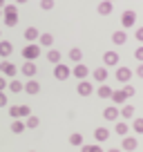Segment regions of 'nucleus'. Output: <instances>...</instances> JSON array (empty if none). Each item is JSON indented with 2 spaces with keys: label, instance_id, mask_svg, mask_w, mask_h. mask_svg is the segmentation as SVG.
Here are the masks:
<instances>
[{
  "label": "nucleus",
  "instance_id": "obj_25",
  "mask_svg": "<svg viewBox=\"0 0 143 152\" xmlns=\"http://www.w3.org/2000/svg\"><path fill=\"white\" fill-rule=\"evenodd\" d=\"M38 45L52 47V45H54V36H52V34H40V38H38Z\"/></svg>",
  "mask_w": 143,
  "mask_h": 152
},
{
  "label": "nucleus",
  "instance_id": "obj_8",
  "mask_svg": "<svg viewBox=\"0 0 143 152\" xmlns=\"http://www.w3.org/2000/svg\"><path fill=\"white\" fill-rule=\"evenodd\" d=\"M121 58H119V54L114 52V49H110V52H105L103 54V63H105V67H112V65H116Z\"/></svg>",
  "mask_w": 143,
  "mask_h": 152
},
{
  "label": "nucleus",
  "instance_id": "obj_20",
  "mask_svg": "<svg viewBox=\"0 0 143 152\" xmlns=\"http://www.w3.org/2000/svg\"><path fill=\"white\" fill-rule=\"evenodd\" d=\"M25 92H27V94H38L40 92V83L38 81H27L25 83Z\"/></svg>",
  "mask_w": 143,
  "mask_h": 152
},
{
  "label": "nucleus",
  "instance_id": "obj_34",
  "mask_svg": "<svg viewBox=\"0 0 143 152\" xmlns=\"http://www.w3.org/2000/svg\"><path fill=\"white\" fill-rule=\"evenodd\" d=\"M40 9L52 11V9H54V0H40Z\"/></svg>",
  "mask_w": 143,
  "mask_h": 152
},
{
  "label": "nucleus",
  "instance_id": "obj_16",
  "mask_svg": "<svg viewBox=\"0 0 143 152\" xmlns=\"http://www.w3.org/2000/svg\"><path fill=\"white\" fill-rule=\"evenodd\" d=\"M92 78L98 81V83H105V78H107V69H105V67H96V69L92 72Z\"/></svg>",
  "mask_w": 143,
  "mask_h": 152
},
{
  "label": "nucleus",
  "instance_id": "obj_42",
  "mask_svg": "<svg viewBox=\"0 0 143 152\" xmlns=\"http://www.w3.org/2000/svg\"><path fill=\"white\" fill-rule=\"evenodd\" d=\"M5 7H7V5H5V0H0V9H5Z\"/></svg>",
  "mask_w": 143,
  "mask_h": 152
},
{
  "label": "nucleus",
  "instance_id": "obj_36",
  "mask_svg": "<svg viewBox=\"0 0 143 152\" xmlns=\"http://www.w3.org/2000/svg\"><path fill=\"white\" fill-rule=\"evenodd\" d=\"M9 116H14V119H20V110H18V105H11V107H9Z\"/></svg>",
  "mask_w": 143,
  "mask_h": 152
},
{
  "label": "nucleus",
  "instance_id": "obj_17",
  "mask_svg": "<svg viewBox=\"0 0 143 152\" xmlns=\"http://www.w3.org/2000/svg\"><path fill=\"white\" fill-rule=\"evenodd\" d=\"M112 92H114V90H112L110 85H105V83H103V85H98L96 94H98V99H112Z\"/></svg>",
  "mask_w": 143,
  "mask_h": 152
},
{
  "label": "nucleus",
  "instance_id": "obj_35",
  "mask_svg": "<svg viewBox=\"0 0 143 152\" xmlns=\"http://www.w3.org/2000/svg\"><path fill=\"white\" fill-rule=\"evenodd\" d=\"M18 110H20V116H31V110H29V105H18Z\"/></svg>",
  "mask_w": 143,
  "mask_h": 152
},
{
  "label": "nucleus",
  "instance_id": "obj_24",
  "mask_svg": "<svg viewBox=\"0 0 143 152\" xmlns=\"http://www.w3.org/2000/svg\"><path fill=\"white\" fill-rule=\"evenodd\" d=\"M69 61H74V63H81V61H83L81 47H72V49H69Z\"/></svg>",
  "mask_w": 143,
  "mask_h": 152
},
{
  "label": "nucleus",
  "instance_id": "obj_46",
  "mask_svg": "<svg viewBox=\"0 0 143 152\" xmlns=\"http://www.w3.org/2000/svg\"><path fill=\"white\" fill-rule=\"evenodd\" d=\"M0 36H2V31H0Z\"/></svg>",
  "mask_w": 143,
  "mask_h": 152
},
{
  "label": "nucleus",
  "instance_id": "obj_19",
  "mask_svg": "<svg viewBox=\"0 0 143 152\" xmlns=\"http://www.w3.org/2000/svg\"><path fill=\"white\" fill-rule=\"evenodd\" d=\"M96 11H98L101 16H110L112 14V2H110V0H103V2L96 7Z\"/></svg>",
  "mask_w": 143,
  "mask_h": 152
},
{
  "label": "nucleus",
  "instance_id": "obj_39",
  "mask_svg": "<svg viewBox=\"0 0 143 152\" xmlns=\"http://www.w3.org/2000/svg\"><path fill=\"white\" fill-rule=\"evenodd\" d=\"M134 36H136V40H139V43H143V27H139Z\"/></svg>",
  "mask_w": 143,
  "mask_h": 152
},
{
  "label": "nucleus",
  "instance_id": "obj_15",
  "mask_svg": "<svg viewBox=\"0 0 143 152\" xmlns=\"http://www.w3.org/2000/svg\"><path fill=\"white\" fill-rule=\"evenodd\" d=\"M125 40H128V34H125V29H119V31L112 34V43H114V45H125Z\"/></svg>",
  "mask_w": 143,
  "mask_h": 152
},
{
  "label": "nucleus",
  "instance_id": "obj_21",
  "mask_svg": "<svg viewBox=\"0 0 143 152\" xmlns=\"http://www.w3.org/2000/svg\"><path fill=\"white\" fill-rule=\"evenodd\" d=\"M25 130H27V125H25L20 119H14V121H11V132H14V134H23Z\"/></svg>",
  "mask_w": 143,
  "mask_h": 152
},
{
  "label": "nucleus",
  "instance_id": "obj_14",
  "mask_svg": "<svg viewBox=\"0 0 143 152\" xmlns=\"http://www.w3.org/2000/svg\"><path fill=\"white\" fill-rule=\"evenodd\" d=\"M139 148V141L134 137H123V150L125 152H132V150H136Z\"/></svg>",
  "mask_w": 143,
  "mask_h": 152
},
{
  "label": "nucleus",
  "instance_id": "obj_32",
  "mask_svg": "<svg viewBox=\"0 0 143 152\" xmlns=\"http://www.w3.org/2000/svg\"><path fill=\"white\" fill-rule=\"evenodd\" d=\"M132 128H134L136 134H143V119H141V116H136V119L132 121Z\"/></svg>",
  "mask_w": 143,
  "mask_h": 152
},
{
  "label": "nucleus",
  "instance_id": "obj_43",
  "mask_svg": "<svg viewBox=\"0 0 143 152\" xmlns=\"http://www.w3.org/2000/svg\"><path fill=\"white\" fill-rule=\"evenodd\" d=\"M25 2H27V0H16V5H25Z\"/></svg>",
  "mask_w": 143,
  "mask_h": 152
},
{
  "label": "nucleus",
  "instance_id": "obj_9",
  "mask_svg": "<svg viewBox=\"0 0 143 152\" xmlns=\"http://www.w3.org/2000/svg\"><path fill=\"white\" fill-rule=\"evenodd\" d=\"M76 92L81 96H90V94H94V85H92L90 81H81V83H78V87H76Z\"/></svg>",
  "mask_w": 143,
  "mask_h": 152
},
{
  "label": "nucleus",
  "instance_id": "obj_22",
  "mask_svg": "<svg viewBox=\"0 0 143 152\" xmlns=\"http://www.w3.org/2000/svg\"><path fill=\"white\" fill-rule=\"evenodd\" d=\"M112 101H114V105H125V101H128V96H125V92H112Z\"/></svg>",
  "mask_w": 143,
  "mask_h": 152
},
{
  "label": "nucleus",
  "instance_id": "obj_28",
  "mask_svg": "<svg viewBox=\"0 0 143 152\" xmlns=\"http://www.w3.org/2000/svg\"><path fill=\"white\" fill-rule=\"evenodd\" d=\"M25 125H27L29 130H34V128H38V125H40V119H38V116H27V119H25Z\"/></svg>",
  "mask_w": 143,
  "mask_h": 152
},
{
  "label": "nucleus",
  "instance_id": "obj_2",
  "mask_svg": "<svg viewBox=\"0 0 143 152\" xmlns=\"http://www.w3.org/2000/svg\"><path fill=\"white\" fill-rule=\"evenodd\" d=\"M40 56V45L38 43H29L23 47V58L25 61H36Z\"/></svg>",
  "mask_w": 143,
  "mask_h": 152
},
{
  "label": "nucleus",
  "instance_id": "obj_10",
  "mask_svg": "<svg viewBox=\"0 0 143 152\" xmlns=\"http://www.w3.org/2000/svg\"><path fill=\"white\" fill-rule=\"evenodd\" d=\"M94 139H96V143L107 141V139H110V130H107V128H96L94 130Z\"/></svg>",
  "mask_w": 143,
  "mask_h": 152
},
{
  "label": "nucleus",
  "instance_id": "obj_4",
  "mask_svg": "<svg viewBox=\"0 0 143 152\" xmlns=\"http://www.w3.org/2000/svg\"><path fill=\"white\" fill-rule=\"evenodd\" d=\"M119 116H121V110L116 107V105H110V107L103 110V119H105V121H114V123H116V119H119Z\"/></svg>",
  "mask_w": 143,
  "mask_h": 152
},
{
  "label": "nucleus",
  "instance_id": "obj_33",
  "mask_svg": "<svg viewBox=\"0 0 143 152\" xmlns=\"http://www.w3.org/2000/svg\"><path fill=\"white\" fill-rule=\"evenodd\" d=\"M123 92H125V96H128V99H132V96L136 94V90H134V85H130V83H125Z\"/></svg>",
  "mask_w": 143,
  "mask_h": 152
},
{
  "label": "nucleus",
  "instance_id": "obj_47",
  "mask_svg": "<svg viewBox=\"0 0 143 152\" xmlns=\"http://www.w3.org/2000/svg\"><path fill=\"white\" fill-rule=\"evenodd\" d=\"M110 2H114V0H110Z\"/></svg>",
  "mask_w": 143,
  "mask_h": 152
},
{
  "label": "nucleus",
  "instance_id": "obj_44",
  "mask_svg": "<svg viewBox=\"0 0 143 152\" xmlns=\"http://www.w3.org/2000/svg\"><path fill=\"white\" fill-rule=\"evenodd\" d=\"M107 152H121V150H116V148H112V150H107Z\"/></svg>",
  "mask_w": 143,
  "mask_h": 152
},
{
  "label": "nucleus",
  "instance_id": "obj_5",
  "mask_svg": "<svg viewBox=\"0 0 143 152\" xmlns=\"http://www.w3.org/2000/svg\"><path fill=\"white\" fill-rule=\"evenodd\" d=\"M134 23H136V14H134L132 9L123 11V16H121V25L128 29V27H134Z\"/></svg>",
  "mask_w": 143,
  "mask_h": 152
},
{
  "label": "nucleus",
  "instance_id": "obj_48",
  "mask_svg": "<svg viewBox=\"0 0 143 152\" xmlns=\"http://www.w3.org/2000/svg\"><path fill=\"white\" fill-rule=\"evenodd\" d=\"M31 152H34V150H31Z\"/></svg>",
  "mask_w": 143,
  "mask_h": 152
},
{
  "label": "nucleus",
  "instance_id": "obj_18",
  "mask_svg": "<svg viewBox=\"0 0 143 152\" xmlns=\"http://www.w3.org/2000/svg\"><path fill=\"white\" fill-rule=\"evenodd\" d=\"M11 52H14V45H11L9 40H0V56H2V58H7Z\"/></svg>",
  "mask_w": 143,
  "mask_h": 152
},
{
  "label": "nucleus",
  "instance_id": "obj_13",
  "mask_svg": "<svg viewBox=\"0 0 143 152\" xmlns=\"http://www.w3.org/2000/svg\"><path fill=\"white\" fill-rule=\"evenodd\" d=\"M38 38H40V31H38L36 27H27V29H25V40H29V43H36Z\"/></svg>",
  "mask_w": 143,
  "mask_h": 152
},
{
  "label": "nucleus",
  "instance_id": "obj_45",
  "mask_svg": "<svg viewBox=\"0 0 143 152\" xmlns=\"http://www.w3.org/2000/svg\"><path fill=\"white\" fill-rule=\"evenodd\" d=\"M0 18H2V9H0Z\"/></svg>",
  "mask_w": 143,
  "mask_h": 152
},
{
  "label": "nucleus",
  "instance_id": "obj_31",
  "mask_svg": "<svg viewBox=\"0 0 143 152\" xmlns=\"http://www.w3.org/2000/svg\"><path fill=\"white\" fill-rule=\"evenodd\" d=\"M81 152H105L98 143H92V145H81Z\"/></svg>",
  "mask_w": 143,
  "mask_h": 152
},
{
  "label": "nucleus",
  "instance_id": "obj_26",
  "mask_svg": "<svg viewBox=\"0 0 143 152\" xmlns=\"http://www.w3.org/2000/svg\"><path fill=\"white\" fill-rule=\"evenodd\" d=\"M121 116L123 119H134V105H123L121 107Z\"/></svg>",
  "mask_w": 143,
  "mask_h": 152
},
{
  "label": "nucleus",
  "instance_id": "obj_11",
  "mask_svg": "<svg viewBox=\"0 0 143 152\" xmlns=\"http://www.w3.org/2000/svg\"><path fill=\"white\" fill-rule=\"evenodd\" d=\"M0 72H2V74L5 76H16V65L14 63H9V61H5V63H0Z\"/></svg>",
  "mask_w": 143,
  "mask_h": 152
},
{
  "label": "nucleus",
  "instance_id": "obj_7",
  "mask_svg": "<svg viewBox=\"0 0 143 152\" xmlns=\"http://www.w3.org/2000/svg\"><path fill=\"white\" fill-rule=\"evenodd\" d=\"M72 74L76 76L78 81H85V78H87V74H90V69H87V65H85V63H76V67L72 69Z\"/></svg>",
  "mask_w": 143,
  "mask_h": 152
},
{
  "label": "nucleus",
  "instance_id": "obj_6",
  "mask_svg": "<svg viewBox=\"0 0 143 152\" xmlns=\"http://www.w3.org/2000/svg\"><path fill=\"white\" fill-rule=\"evenodd\" d=\"M116 81L130 83L132 81V69H130V67H116Z\"/></svg>",
  "mask_w": 143,
  "mask_h": 152
},
{
  "label": "nucleus",
  "instance_id": "obj_3",
  "mask_svg": "<svg viewBox=\"0 0 143 152\" xmlns=\"http://www.w3.org/2000/svg\"><path fill=\"white\" fill-rule=\"evenodd\" d=\"M69 74H72V69L65 65V63H58V65L54 67V78H56V81H67Z\"/></svg>",
  "mask_w": 143,
  "mask_h": 152
},
{
  "label": "nucleus",
  "instance_id": "obj_29",
  "mask_svg": "<svg viewBox=\"0 0 143 152\" xmlns=\"http://www.w3.org/2000/svg\"><path fill=\"white\" fill-rule=\"evenodd\" d=\"M69 145H85L83 143V134H78V132L69 134Z\"/></svg>",
  "mask_w": 143,
  "mask_h": 152
},
{
  "label": "nucleus",
  "instance_id": "obj_1",
  "mask_svg": "<svg viewBox=\"0 0 143 152\" xmlns=\"http://www.w3.org/2000/svg\"><path fill=\"white\" fill-rule=\"evenodd\" d=\"M2 20H5L7 27H16L18 25V9H16V5H7L2 9Z\"/></svg>",
  "mask_w": 143,
  "mask_h": 152
},
{
  "label": "nucleus",
  "instance_id": "obj_40",
  "mask_svg": "<svg viewBox=\"0 0 143 152\" xmlns=\"http://www.w3.org/2000/svg\"><path fill=\"white\" fill-rule=\"evenodd\" d=\"M5 105H7V94L0 92V107H5Z\"/></svg>",
  "mask_w": 143,
  "mask_h": 152
},
{
  "label": "nucleus",
  "instance_id": "obj_27",
  "mask_svg": "<svg viewBox=\"0 0 143 152\" xmlns=\"http://www.w3.org/2000/svg\"><path fill=\"white\" fill-rule=\"evenodd\" d=\"M47 61L58 65V63H61V52H58V49H49V52H47Z\"/></svg>",
  "mask_w": 143,
  "mask_h": 152
},
{
  "label": "nucleus",
  "instance_id": "obj_38",
  "mask_svg": "<svg viewBox=\"0 0 143 152\" xmlns=\"http://www.w3.org/2000/svg\"><path fill=\"white\" fill-rule=\"evenodd\" d=\"M5 87H9V81L5 76H0V92H5Z\"/></svg>",
  "mask_w": 143,
  "mask_h": 152
},
{
  "label": "nucleus",
  "instance_id": "obj_37",
  "mask_svg": "<svg viewBox=\"0 0 143 152\" xmlns=\"http://www.w3.org/2000/svg\"><path fill=\"white\" fill-rule=\"evenodd\" d=\"M134 56H136V61H139V63H143V45H141V47H136Z\"/></svg>",
  "mask_w": 143,
  "mask_h": 152
},
{
  "label": "nucleus",
  "instance_id": "obj_41",
  "mask_svg": "<svg viewBox=\"0 0 143 152\" xmlns=\"http://www.w3.org/2000/svg\"><path fill=\"white\" fill-rule=\"evenodd\" d=\"M136 76H139V78H143V63L136 67Z\"/></svg>",
  "mask_w": 143,
  "mask_h": 152
},
{
  "label": "nucleus",
  "instance_id": "obj_12",
  "mask_svg": "<svg viewBox=\"0 0 143 152\" xmlns=\"http://www.w3.org/2000/svg\"><path fill=\"white\" fill-rule=\"evenodd\" d=\"M20 72H23V74L27 76V78H31V76L36 74V63H34V61H27V63H23Z\"/></svg>",
  "mask_w": 143,
  "mask_h": 152
},
{
  "label": "nucleus",
  "instance_id": "obj_23",
  "mask_svg": "<svg viewBox=\"0 0 143 152\" xmlns=\"http://www.w3.org/2000/svg\"><path fill=\"white\" fill-rule=\"evenodd\" d=\"M114 130H116V134H119V137H128V123H125V121H116V125H114Z\"/></svg>",
  "mask_w": 143,
  "mask_h": 152
},
{
  "label": "nucleus",
  "instance_id": "obj_30",
  "mask_svg": "<svg viewBox=\"0 0 143 152\" xmlns=\"http://www.w3.org/2000/svg\"><path fill=\"white\" fill-rule=\"evenodd\" d=\"M9 90L14 92V94H18V92L25 90V83H20V81H9Z\"/></svg>",
  "mask_w": 143,
  "mask_h": 152
}]
</instances>
